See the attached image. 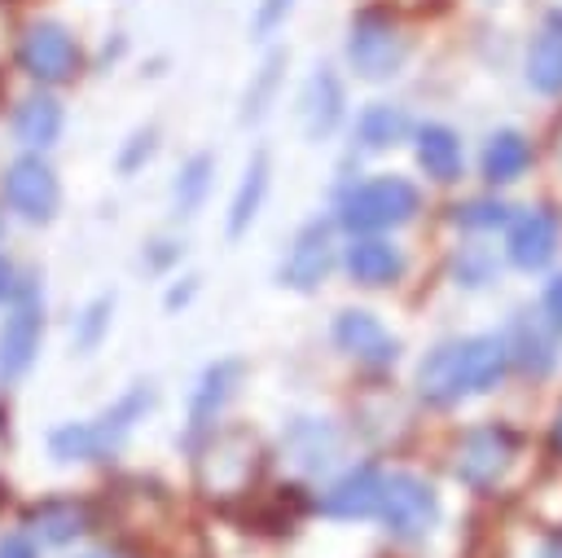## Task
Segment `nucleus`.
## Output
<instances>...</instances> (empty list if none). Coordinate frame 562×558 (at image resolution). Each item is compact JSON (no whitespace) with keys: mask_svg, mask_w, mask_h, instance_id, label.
Instances as JSON below:
<instances>
[{"mask_svg":"<svg viewBox=\"0 0 562 558\" xmlns=\"http://www.w3.org/2000/svg\"><path fill=\"white\" fill-rule=\"evenodd\" d=\"M149 404H154V391H149L145 382H136V387H132L127 395H119L101 417L57 426V431L48 435V448H53L57 461H101V457H110V453L132 435V426L145 417Z\"/></svg>","mask_w":562,"mask_h":558,"instance_id":"nucleus-1","label":"nucleus"},{"mask_svg":"<svg viewBox=\"0 0 562 558\" xmlns=\"http://www.w3.org/2000/svg\"><path fill=\"white\" fill-rule=\"evenodd\" d=\"M417 207H422V198H417V189H413L408 180H400V176H378V180L356 185V189L342 198L338 220H342V228H351V233H378V228H395V224L413 220Z\"/></svg>","mask_w":562,"mask_h":558,"instance_id":"nucleus-2","label":"nucleus"},{"mask_svg":"<svg viewBox=\"0 0 562 558\" xmlns=\"http://www.w3.org/2000/svg\"><path fill=\"white\" fill-rule=\"evenodd\" d=\"M404 57H408V40H404V31L395 26L391 13L364 9L360 18H351V31H347V62H351V70H356L360 79H369V83L391 79V75H400Z\"/></svg>","mask_w":562,"mask_h":558,"instance_id":"nucleus-3","label":"nucleus"},{"mask_svg":"<svg viewBox=\"0 0 562 558\" xmlns=\"http://www.w3.org/2000/svg\"><path fill=\"white\" fill-rule=\"evenodd\" d=\"M18 62L40 83H66L79 70V44L61 22H31L22 31Z\"/></svg>","mask_w":562,"mask_h":558,"instance_id":"nucleus-4","label":"nucleus"},{"mask_svg":"<svg viewBox=\"0 0 562 558\" xmlns=\"http://www.w3.org/2000/svg\"><path fill=\"white\" fill-rule=\"evenodd\" d=\"M4 202L22 215V220H31V224H44V220H53L57 215V202H61V185H57V171L40 158V154H22V158H13L9 163V171H4Z\"/></svg>","mask_w":562,"mask_h":558,"instance_id":"nucleus-5","label":"nucleus"},{"mask_svg":"<svg viewBox=\"0 0 562 558\" xmlns=\"http://www.w3.org/2000/svg\"><path fill=\"white\" fill-rule=\"evenodd\" d=\"M378 514L386 518V527L404 540L426 536L439 523V496L430 483L413 479V475H386L382 479V505Z\"/></svg>","mask_w":562,"mask_h":558,"instance_id":"nucleus-6","label":"nucleus"},{"mask_svg":"<svg viewBox=\"0 0 562 558\" xmlns=\"http://www.w3.org/2000/svg\"><path fill=\"white\" fill-rule=\"evenodd\" d=\"M40 334H44V308H40V294L26 290L0 325V378L4 382L22 378L31 369L35 351H40Z\"/></svg>","mask_w":562,"mask_h":558,"instance_id":"nucleus-7","label":"nucleus"},{"mask_svg":"<svg viewBox=\"0 0 562 558\" xmlns=\"http://www.w3.org/2000/svg\"><path fill=\"white\" fill-rule=\"evenodd\" d=\"M329 268H334V246H329V224H321V220H312V224H303L299 233H294V242H290V250H285V259H281V286H290V290H316L325 277H329Z\"/></svg>","mask_w":562,"mask_h":558,"instance_id":"nucleus-8","label":"nucleus"},{"mask_svg":"<svg viewBox=\"0 0 562 558\" xmlns=\"http://www.w3.org/2000/svg\"><path fill=\"white\" fill-rule=\"evenodd\" d=\"M509 457H514V439L496 426H479L461 439V453H457V479L470 483V488H492L505 470H509Z\"/></svg>","mask_w":562,"mask_h":558,"instance_id":"nucleus-9","label":"nucleus"},{"mask_svg":"<svg viewBox=\"0 0 562 558\" xmlns=\"http://www.w3.org/2000/svg\"><path fill=\"white\" fill-rule=\"evenodd\" d=\"M342 79L334 75V66H316L303 83V97H299V119H303V136L307 141H325L334 136V127L342 123Z\"/></svg>","mask_w":562,"mask_h":558,"instance_id":"nucleus-10","label":"nucleus"},{"mask_svg":"<svg viewBox=\"0 0 562 558\" xmlns=\"http://www.w3.org/2000/svg\"><path fill=\"white\" fill-rule=\"evenodd\" d=\"M334 343L347 356L364 360V365H391L395 351H400V343L382 330V321L369 316V312H360V308H347V312L334 316Z\"/></svg>","mask_w":562,"mask_h":558,"instance_id":"nucleus-11","label":"nucleus"},{"mask_svg":"<svg viewBox=\"0 0 562 558\" xmlns=\"http://www.w3.org/2000/svg\"><path fill=\"white\" fill-rule=\"evenodd\" d=\"M417 395L426 404H457L461 395H470V382H465V351L461 343H443L435 347L422 365H417Z\"/></svg>","mask_w":562,"mask_h":558,"instance_id":"nucleus-12","label":"nucleus"},{"mask_svg":"<svg viewBox=\"0 0 562 558\" xmlns=\"http://www.w3.org/2000/svg\"><path fill=\"white\" fill-rule=\"evenodd\" d=\"M558 250V220L549 211H522L514 224H509V237H505V255L514 268L522 272H536L553 259Z\"/></svg>","mask_w":562,"mask_h":558,"instance_id":"nucleus-13","label":"nucleus"},{"mask_svg":"<svg viewBox=\"0 0 562 558\" xmlns=\"http://www.w3.org/2000/svg\"><path fill=\"white\" fill-rule=\"evenodd\" d=\"M382 479L386 475L378 466H356L321 496V510L329 518H369L382 505Z\"/></svg>","mask_w":562,"mask_h":558,"instance_id":"nucleus-14","label":"nucleus"},{"mask_svg":"<svg viewBox=\"0 0 562 558\" xmlns=\"http://www.w3.org/2000/svg\"><path fill=\"white\" fill-rule=\"evenodd\" d=\"M237 378H241V360H220V365H211V369L198 378L193 400H189V439H198L202 431H211V422L220 417V409H224V400L233 395Z\"/></svg>","mask_w":562,"mask_h":558,"instance_id":"nucleus-15","label":"nucleus"},{"mask_svg":"<svg viewBox=\"0 0 562 558\" xmlns=\"http://www.w3.org/2000/svg\"><path fill=\"white\" fill-rule=\"evenodd\" d=\"M347 272L360 286H391L404 272V255L382 237H356L347 246Z\"/></svg>","mask_w":562,"mask_h":558,"instance_id":"nucleus-16","label":"nucleus"},{"mask_svg":"<svg viewBox=\"0 0 562 558\" xmlns=\"http://www.w3.org/2000/svg\"><path fill=\"white\" fill-rule=\"evenodd\" d=\"M61 123H66V114L48 92H35L13 110V136L26 149H48L61 136Z\"/></svg>","mask_w":562,"mask_h":558,"instance_id":"nucleus-17","label":"nucleus"},{"mask_svg":"<svg viewBox=\"0 0 562 558\" xmlns=\"http://www.w3.org/2000/svg\"><path fill=\"white\" fill-rule=\"evenodd\" d=\"M417 167L439 185L457 180L461 176V141H457V132L443 127V123L417 127Z\"/></svg>","mask_w":562,"mask_h":558,"instance_id":"nucleus-18","label":"nucleus"},{"mask_svg":"<svg viewBox=\"0 0 562 558\" xmlns=\"http://www.w3.org/2000/svg\"><path fill=\"white\" fill-rule=\"evenodd\" d=\"M268 176H272L268 154L255 149L250 163H246V171H241V185H237V193H233V202H228V237H241V233L250 228V220L259 215L263 193H268Z\"/></svg>","mask_w":562,"mask_h":558,"instance_id":"nucleus-19","label":"nucleus"},{"mask_svg":"<svg viewBox=\"0 0 562 558\" xmlns=\"http://www.w3.org/2000/svg\"><path fill=\"white\" fill-rule=\"evenodd\" d=\"M505 351L518 360V369H527V373H536V378H544V373L553 369V360H558L553 338H549V330H544L536 316H518V321L509 325Z\"/></svg>","mask_w":562,"mask_h":558,"instance_id":"nucleus-20","label":"nucleus"},{"mask_svg":"<svg viewBox=\"0 0 562 558\" xmlns=\"http://www.w3.org/2000/svg\"><path fill=\"white\" fill-rule=\"evenodd\" d=\"M531 163V145L522 132L505 127V132H492V141L483 145V176L492 185H505V180H518Z\"/></svg>","mask_w":562,"mask_h":558,"instance_id":"nucleus-21","label":"nucleus"},{"mask_svg":"<svg viewBox=\"0 0 562 558\" xmlns=\"http://www.w3.org/2000/svg\"><path fill=\"white\" fill-rule=\"evenodd\" d=\"M461 351H465V382L470 391H492L505 373V338L496 334H479V338H461Z\"/></svg>","mask_w":562,"mask_h":558,"instance_id":"nucleus-22","label":"nucleus"},{"mask_svg":"<svg viewBox=\"0 0 562 558\" xmlns=\"http://www.w3.org/2000/svg\"><path fill=\"white\" fill-rule=\"evenodd\" d=\"M408 136V114L391 101H373L360 119H356V141L364 149H391L395 141Z\"/></svg>","mask_w":562,"mask_h":558,"instance_id":"nucleus-23","label":"nucleus"},{"mask_svg":"<svg viewBox=\"0 0 562 558\" xmlns=\"http://www.w3.org/2000/svg\"><path fill=\"white\" fill-rule=\"evenodd\" d=\"M527 83L544 97L562 92V31L536 35V44L527 48Z\"/></svg>","mask_w":562,"mask_h":558,"instance_id":"nucleus-24","label":"nucleus"},{"mask_svg":"<svg viewBox=\"0 0 562 558\" xmlns=\"http://www.w3.org/2000/svg\"><path fill=\"white\" fill-rule=\"evenodd\" d=\"M83 527H88V514H83V505H75V501H44L40 510H31V532H35L40 540H48V545H66V540H75Z\"/></svg>","mask_w":562,"mask_h":558,"instance_id":"nucleus-25","label":"nucleus"},{"mask_svg":"<svg viewBox=\"0 0 562 558\" xmlns=\"http://www.w3.org/2000/svg\"><path fill=\"white\" fill-rule=\"evenodd\" d=\"M285 62H290V53H285V48H272V53L263 57V66L255 70V79H250V88H246V97H241V119H246V123H255V119L268 114V105H272V97H277V88H281V75H285Z\"/></svg>","mask_w":562,"mask_h":558,"instance_id":"nucleus-26","label":"nucleus"},{"mask_svg":"<svg viewBox=\"0 0 562 558\" xmlns=\"http://www.w3.org/2000/svg\"><path fill=\"white\" fill-rule=\"evenodd\" d=\"M211 176H215V158H211V154H193V158L180 167V176H176V215H193V211L206 202Z\"/></svg>","mask_w":562,"mask_h":558,"instance_id":"nucleus-27","label":"nucleus"},{"mask_svg":"<svg viewBox=\"0 0 562 558\" xmlns=\"http://www.w3.org/2000/svg\"><path fill=\"white\" fill-rule=\"evenodd\" d=\"M290 453H294L299 466L321 470V466L329 461V453H334V435H329L321 422H299V426L290 431Z\"/></svg>","mask_w":562,"mask_h":558,"instance_id":"nucleus-28","label":"nucleus"},{"mask_svg":"<svg viewBox=\"0 0 562 558\" xmlns=\"http://www.w3.org/2000/svg\"><path fill=\"white\" fill-rule=\"evenodd\" d=\"M110 312H114V299H110V294H101V299H92V303L83 308L79 330H75V347H79V351H92V347L101 343V334L110 330Z\"/></svg>","mask_w":562,"mask_h":558,"instance_id":"nucleus-29","label":"nucleus"},{"mask_svg":"<svg viewBox=\"0 0 562 558\" xmlns=\"http://www.w3.org/2000/svg\"><path fill=\"white\" fill-rule=\"evenodd\" d=\"M505 220H509L505 202H465V207H457V224H465V228H496Z\"/></svg>","mask_w":562,"mask_h":558,"instance_id":"nucleus-30","label":"nucleus"},{"mask_svg":"<svg viewBox=\"0 0 562 558\" xmlns=\"http://www.w3.org/2000/svg\"><path fill=\"white\" fill-rule=\"evenodd\" d=\"M294 9V0H259V9H255V18H250V31L263 40V35H272L281 22H285V13Z\"/></svg>","mask_w":562,"mask_h":558,"instance_id":"nucleus-31","label":"nucleus"},{"mask_svg":"<svg viewBox=\"0 0 562 558\" xmlns=\"http://www.w3.org/2000/svg\"><path fill=\"white\" fill-rule=\"evenodd\" d=\"M149 154H154V127H145V132H136V136H132V145L123 149L119 167H123V171H136V167H140V158H149Z\"/></svg>","mask_w":562,"mask_h":558,"instance_id":"nucleus-32","label":"nucleus"},{"mask_svg":"<svg viewBox=\"0 0 562 558\" xmlns=\"http://www.w3.org/2000/svg\"><path fill=\"white\" fill-rule=\"evenodd\" d=\"M544 321L549 330H562V272L544 286Z\"/></svg>","mask_w":562,"mask_h":558,"instance_id":"nucleus-33","label":"nucleus"},{"mask_svg":"<svg viewBox=\"0 0 562 558\" xmlns=\"http://www.w3.org/2000/svg\"><path fill=\"white\" fill-rule=\"evenodd\" d=\"M13 294H18V268H13V259L0 250V303L13 299Z\"/></svg>","mask_w":562,"mask_h":558,"instance_id":"nucleus-34","label":"nucleus"},{"mask_svg":"<svg viewBox=\"0 0 562 558\" xmlns=\"http://www.w3.org/2000/svg\"><path fill=\"white\" fill-rule=\"evenodd\" d=\"M0 558H35V545L26 536H4L0 540Z\"/></svg>","mask_w":562,"mask_h":558,"instance_id":"nucleus-35","label":"nucleus"},{"mask_svg":"<svg viewBox=\"0 0 562 558\" xmlns=\"http://www.w3.org/2000/svg\"><path fill=\"white\" fill-rule=\"evenodd\" d=\"M79 558H114L110 549H88V554H79Z\"/></svg>","mask_w":562,"mask_h":558,"instance_id":"nucleus-36","label":"nucleus"},{"mask_svg":"<svg viewBox=\"0 0 562 558\" xmlns=\"http://www.w3.org/2000/svg\"><path fill=\"white\" fill-rule=\"evenodd\" d=\"M553 439H558V448H562V413H558V422H553Z\"/></svg>","mask_w":562,"mask_h":558,"instance_id":"nucleus-37","label":"nucleus"}]
</instances>
